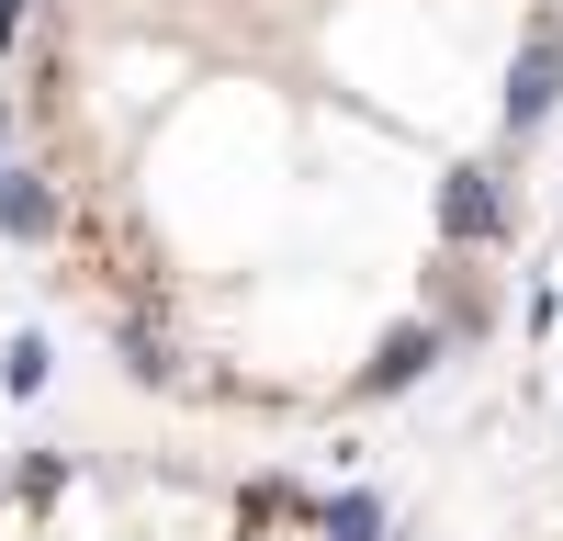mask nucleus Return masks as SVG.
I'll return each mask as SVG.
<instances>
[{"label":"nucleus","instance_id":"39448f33","mask_svg":"<svg viewBox=\"0 0 563 541\" xmlns=\"http://www.w3.org/2000/svg\"><path fill=\"white\" fill-rule=\"evenodd\" d=\"M327 541H384V508H372V496H339V508H327Z\"/></svg>","mask_w":563,"mask_h":541},{"label":"nucleus","instance_id":"7ed1b4c3","mask_svg":"<svg viewBox=\"0 0 563 541\" xmlns=\"http://www.w3.org/2000/svg\"><path fill=\"white\" fill-rule=\"evenodd\" d=\"M440 350H451V328H395L384 350H372V373H361V395H406V384L429 373Z\"/></svg>","mask_w":563,"mask_h":541},{"label":"nucleus","instance_id":"f257e3e1","mask_svg":"<svg viewBox=\"0 0 563 541\" xmlns=\"http://www.w3.org/2000/svg\"><path fill=\"white\" fill-rule=\"evenodd\" d=\"M507 238V180L485 158H451L440 169V249H496Z\"/></svg>","mask_w":563,"mask_h":541},{"label":"nucleus","instance_id":"f03ea898","mask_svg":"<svg viewBox=\"0 0 563 541\" xmlns=\"http://www.w3.org/2000/svg\"><path fill=\"white\" fill-rule=\"evenodd\" d=\"M0 225H12L23 249H45V238H57V225H68L57 180H45V169H0Z\"/></svg>","mask_w":563,"mask_h":541},{"label":"nucleus","instance_id":"20e7f679","mask_svg":"<svg viewBox=\"0 0 563 541\" xmlns=\"http://www.w3.org/2000/svg\"><path fill=\"white\" fill-rule=\"evenodd\" d=\"M45 373H57V350H45V339H12V350H0V384H12V395H45Z\"/></svg>","mask_w":563,"mask_h":541}]
</instances>
